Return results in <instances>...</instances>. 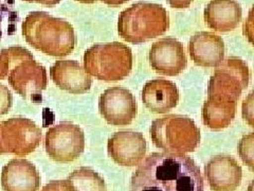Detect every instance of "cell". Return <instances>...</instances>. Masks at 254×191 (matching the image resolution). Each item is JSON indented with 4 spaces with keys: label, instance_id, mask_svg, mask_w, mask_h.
<instances>
[{
    "label": "cell",
    "instance_id": "cell-2",
    "mask_svg": "<svg viewBox=\"0 0 254 191\" xmlns=\"http://www.w3.org/2000/svg\"><path fill=\"white\" fill-rule=\"evenodd\" d=\"M21 32L30 46L54 58L67 57L76 45L71 23L43 11L31 12L22 22Z\"/></svg>",
    "mask_w": 254,
    "mask_h": 191
},
{
    "label": "cell",
    "instance_id": "cell-6",
    "mask_svg": "<svg viewBox=\"0 0 254 191\" xmlns=\"http://www.w3.org/2000/svg\"><path fill=\"white\" fill-rule=\"evenodd\" d=\"M248 64L240 58L231 57L216 66L208 84V97L237 102L249 85Z\"/></svg>",
    "mask_w": 254,
    "mask_h": 191
},
{
    "label": "cell",
    "instance_id": "cell-26",
    "mask_svg": "<svg viewBox=\"0 0 254 191\" xmlns=\"http://www.w3.org/2000/svg\"><path fill=\"white\" fill-rule=\"evenodd\" d=\"M28 2H36V3H41L46 6H54L58 3L61 2V0H26Z\"/></svg>",
    "mask_w": 254,
    "mask_h": 191
},
{
    "label": "cell",
    "instance_id": "cell-9",
    "mask_svg": "<svg viewBox=\"0 0 254 191\" xmlns=\"http://www.w3.org/2000/svg\"><path fill=\"white\" fill-rule=\"evenodd\" d=\"M12 89L25 99L34 102L42 101V93L48 84L47 70L33 58L15 64L7 76Z\"/></svg>",
    "mask_w": 254,
    "mask_h": 191
},
{
    "label": "cell",
    "instance_id": "cell-12",
    "mask_svg": "<svg viewBox=\"0 0 254 191\" xmlns=\"http://www.w3.org/2000/svg\"><path fill=\"white\" fill-rule=\"evenodd\" d=\"M146 140L139 132L120 131L108 139L107 150L114 162L124 167H136L146 154Z\"/></svg>",
    "mask_w": 254,
    "mask_h": 191
},
{
    "label": "cell",
    "instance_id": "cell-10",
    "mask_svg": "<svg viewBox=\"0 0 254 191\" xmlns=\"http://www.w3.org/2000/svg\"><path fill=\"white\" fill-rule=\"evenodd\" d=\"M99 109L108 124L128 125L137 117L138 104L128 90L114 86L101 95Z\"/></svg>",
    "mask_w": 254,
    "mask_h": 191
},
{
    "label": "cell",
    "instance_id": "cell-28",
    "mask_svg": "<svg viewBox=\"0 0 254 191\" xmlns=\"http://www.w3.org/2000/svg\"><path fill=\"white\" fill-rule=\"evenodd\" d=\"M4 149L2 146V139H1V123H0V154H4Z\"/></svg>",
    "mask_w": 254,
    "mask_h": 191
},
{
    "label": "cell",
    "instance_id": "cell-22",
    "mask_svg": "<svg viewBox=\"0 0 254 191\" xmlns=\"http://www.w3.org/2000/svg\"><path fill=\"white\" fill-rule=\"evenodd\" d=\"M240 155L243 162L252 169L253 166V134L244 136L240 142Z\"/></svg>",
    "mask_w": 254,
    "mask_h": 191
},
{
    "label": "cell",
    "instance_id": "cell-24",
    "mask_svg": "<svg viewBox=\"0 0 254 191\" xmlns=\"http://www.w3.org/2000/svg\"><path fill=\"white\" fill-rule=\"evenodd\" d=\"M42 191H68L66 181H52L47 184Z\"/></svg>",
    "mask_w": 254,
    "mask_h": 191
},
{
    "label": "cell",
    "instance_id": "cell-23",
    "mask_svg": "<svg viewBox=\"0 0 254 191\" xmlns=\"http://www.w3.org/2000/svg\"><path fill=\"white\" fill-rule=\"evenodd\" d=\"M13 104V96L11 91L3 84H0V116L9 113Z\"/></svg>",
    "mask_w": 254,
    "mask_h": 191
},
{
    "label": "cell",
    "instance_id": "cell-7",
    "mask_svg": "<svg viewBox=\"0 0 254 191\" xmlns=\"http://www.w3.org/2000/svg\"><path fill=\"white\" fill-rule=\"evenodd\" d=\"M46 151L54 162H74L85 150V134L78 125L62 122L46 133Z\"/></svg>",
    "mask_w": 254,
    "mask_h": 191
},
{
    "label": "cell",
    "instance_id": "cell-13",
    "mask_svg": "<svg viewBox=\"0 0 254 191\" xmlns=\"http://www.w3.org/2000/svg\"><path fill=\"white\" fill-rule=\"evenodd\" d=\"M204 173L213 191H234L240 187L243 177L238 163L224 154L212 157L204 167Z\"/></svg>",
    "mask_w": 254,
    "mask_h": 191
},
{
    "label": "cell",
    "instance_id": "cell-29",
    "mask_svg": "<svg viewBox=\"0 0 254 191\" xmlns=\"http://www.w3.org/2000/svg\"><path fill=\"white\" fill-rule=\"evenodd\" d=\"M77 2H81V3H94L97 2L98 0H76Z\"/></svg>",
    "mask_w": 254,
    "mask_h": 191
},
{
    "label": "cell",
    "instance_id": "cell-20",
    "mask_svg": "<svg viewBox=\"0 0 254 191\" xmlns=\"http://www.w3.org/2000/svg\"><path fill=\"white\" fill-rule=\"evenodd\" d=\"M68 191H106L105 181L88 167H81L65 180Z\"/></svg>",
    "mask_w": 254,
    "mask_h": 191
},
{
    "label": "cell",
    "instance_id": "cell-3",
    "mask_svg": "<svg viewBox=\"0 0 254 191\" xmlns=\"http://www.w3.org/2000/svg\"><path fill=\"white\" fill-rule=\"evenodd\" d=\"M170 28L168 12L160 4L137 2L121 12L118 33L125 42L142 44L163 35Z\"/></svg>",
    "mask_w": 254,
    "mask_h": 191
},
{
    "label": "cell",
    "instance_id": "cell-15",
    "mask_svg": "<svg viewBox=\"0 0 254 191\" xmlns=\"http://www.w3.org/2000/svg\"><path fill=\"white\" fill-rule=\"evenodd\" d=\"M189 52L198 66L216 67L225 59V43L212 32H197L190 39Z\"/></svg>",
    "mask_w": 254,
    "mask_h": 191
},
{
    "label": "cell",
    "instance_id": "cell-8",
    "mask_svg": "<svg viewBox=\"0 0 254 191\" xmlns=\"http://www.w3.org/2000/svg\"><path fill=\"white\" fill-rule=\"evenodd\" d=\"M42 130L28 118H10L1 123V139L5 153L17 156L28 155L42 141Z\"/></svg>",
    "mask_w": 254,
    "mask_h": 191
},
{
    "label": "cell",
    "instance_id": "cell-25",
    "mask_svg": "<svg viewBox=\"0 0 254 191\" xmlns=\"http://www.w3.org/2000/svg\"><path fill=\"white\" fill-rule=\"evenodd\" d=\"M174 9H187L192 4L193 0H166Z\"/></svg>",
    "mask_w": 254,
    "mask_h": 191
},
{
    "label": "cell",
    "instance_id": "cell-17",
    "mask_svg": "<svg viewBox=\"0 0 254 191\" xmlns=\"http://www.w3.org/2000/svg\"><path fill=\"white\" fill-rule=\"evenodd\" d=\"M141 98L149 110L165 114L177 106L179 91L177 85L169 80L154 79L143 87Z\"/></svg>",
    "mask_w": 254,
    "mask_h": 191
},
{
    "label": "cell",
    "instance_id": "cell-5",
    "mask_svg": "<svg viewBox=\"0 0 254 191\" xmlns=\"http://www.w3.org/2000/svg\"><path fill=\"white\" fill-rule=\"evenodd\" d=\"M149 133L154 145L169 153H192L201 139L195 121L184 115L172 114L156 119Z\"/></svg>",
    "mask_w": 254,
    "mask_h": 191
},
{
    "label": "cell",
    "instance_id": "cell-16",
    "mask_svg": "<svg viewBox=\"0 0 254 191\" xmlns=\"http://www.w3.org/2000/svg\"><path fill=\"white\" fill-rule=\"evenodd\" d=\"M50 77L61 90L74 95L89 92L92 83L90 76L75 61L55 62L50 69Z\"/></svg>",
    "mask_w": 254,
    "mask_h": 191
},
{
    "label": "cell",
    "instance_id": "cell-18",
    "mask_svg": "<svg viewBox=\"0 0 254 191\" xmlns=\"http://www.w3.org/2000/svg\"><path fill=\"white\" fill-rule=\"evenodd\" d=\"M204 20L212 30L229 32L241 22L243 10L236 0H211L204 9Z\"/></svg>",
    "mask_w": 254,
    "mask_h": 191
},
{
    "label": "cell",
    "instance_id": "cell-1",
    "mask_svg": "<svg viewBox=\"0 0 254 191\" xmlns=\"http://www.w3.org/2000/svg\"><path fill=\"white\" fill-rule=\"evenodd\" d=\"M129 191H204L200 168L185 154L155 152L133 172Z\"/></svg>",
    "mask_w": 254,
    "mask_h": 191
},
{
    "label": "cell",
    "instance_id": "cell-19",
    "mask_svg": "<svg viewBox=\"0 0 254 191\" xmlns=\"http://www.w3.org/2000/svg\"><path fill=\"white\" fill-rule=\"evenodd\" d=\"M236 113V102L209 98L202 106V121L213 131L224 130L231 124Z\"/></svg>",
    "mask_w": 254,
    "mask_h": 191
},
{
    "label": "cell",
    "instance_id": "cell-4",
    "mask_svg": "<svg viewBox=\"0 0 254 191\" xmlns=\"http://www.w3.org/2000/svg\"><path fill=\"white\" fill-rule=\"evenodd\" d=\"M83 59L86 73L105 82L121 81L132 68L131 49L119 42L95 44L86 50Z\"/></svg>",
    "mask_w": 254,
    "mask_h": 191
},
{
    "label": "cell",
    "instance_id": "cell-21",
    "mask_svg": "<svg viewBox=\"0 0 254 191\" xmlns=\"http://www.w3.org/2000/svg\"><path fill=\"white\" fill-rule=\"evenodd\" d=\"M29 58L33 54L23 47H0V80L7 78L15 64Z\"/></svg>",
    "mask_w": 254,
    "mask_h": 191
},
{
    "label": "cell",
    "instance_id": "cell-27",
    "mask_svg": "<svg viewBox=\"0 0 254 191\" xmlns=\"http://www.w3.org/2000/svg\"><path fill=\"white\" fill-rule=\"evenodd\" d=\"M101 1L110 6H119L121 4H124L125 2L128 1V0H101Z\"/></svg>",
    "mask_w": 254,
    "mask_h": 191
},
{
    "label": "cell",
    "instance_id": "cell-14",
    "mask_svg": "<svg viewBox=\"0 0 254 191\" xmlns=\"http://www.w3.org/2000/svg\"><path fill=\"white\" fill-rule=\"evenodd\" d=\"M1 186L4 191H37L41 175L31 162L15 158L3 167Z\"/></svg>",
    "mask_w": 254,
    "mask_h": 191
},
{
    "label": "cell",
    "instance_id": "cell-11",
    "mask_svg": "<svg viewBox=\"0 0 254 191\" xmlns=\"http://www.w3.org/2000/svg\"><path fill=\"white\" fill-rule=\"evenodd\" d=\"M148 58L152 68L163 76H178L188 65L184 45L173 37H164L154 43Z\"/></svg>",
    "mask_w": 254,
    "mask_h": 191
}]
</instances>
